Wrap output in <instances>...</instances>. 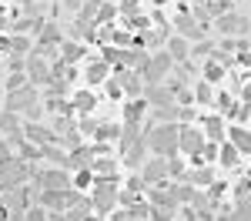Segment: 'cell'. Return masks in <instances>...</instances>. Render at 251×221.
<instances>
[{
    "instance_id": "34",
    "label": "cell",
    "mask_w": 251,
    "mask_h": 221,
    "mask_svg": "<svg viewBox=\"0 0 251 221\" xmlns=\"http://www.w3.org/2000/svg\"><path fill=\"white\" fill-rule=\"evenodd\" d=\"M171 211H174V208H157V204H154V208H151V218H154V221H171Z\"/></svg>"
},
{
    "instance_id": "28",
    "label": "cell",
    "mask_w": 251,
    "mask_h": 221,
    "mask_svg": "<svg viewBox=\"0 0 251 221\" xmlns=\"http://www.w3.org/2000/svg\"><path fill=\"white\" fill-rule=\"evenodd\" d=\"M97 138L117 141V138H121V127H114V124H100V127H97Z\"/></svg>"
},
{
    "instance_id": "30",
    "label": "cell",
    "mask_w": 251,
    "mask_h": 221,
    "mask_svg": "<svg viewBox=\"0 0 251 221\" xmlns=\"http://www.w3.org/2000/svg\"><path fill=\"white\" fill-rule=\"evenodd\" d=\"M20 87H27V77H24V74H10V77H7V94H10V91H20Z\"/></svg>"
},
{
    "instance_id": "40",
    "label": "cell",
    "mask_w": 251,
    "mask_h": 221,
    "mask_svg": "<svg viewBox=\"0 0 251 221\" xmlns=\"http://www.w3.org/2000/svg\"><path fill=\"white\" fill-rule=\"evenodd\" d=\"M111 40H114L117 47H124V44H127V40H131V37H127L124 30H111Z\"/></svg>"
},
{
    "instance_id": "22",
    "label": "cell",
    "mask_w": 251,
    "mask_h": 221,
    "mask_svg": "<svg viewBox=\"0 0 251 221\" xmlns=\"http://www.w3.org/2000/svg\"><path fill=\"white\" fill-rule=\"evenodd\" d=\"M168 54H171V60H184V57H188V40L171 37V44H168Z\"/></svg>"
},
{
    "instance_id": "6",
    "label": "cell",
    "mask_w": 251,
    "mask_h": 221,
    "mask_svg": "<svg viewBox=\"0 0 251 221\" xmlns=\"http://www.w3.org/2000/svg\"><path fill=\"white\" fill-rule=\"evenodd\" d=\"M0 134L10 141V144H24V141H27L24 127H20V118L14 111H0Z\"/></svg>"
},
{
    "instance_id": "43",
    "label": "cell",
    "mask_w": 251,
    "mask_h": 221,
    "mask_svg": "<svg viewBox=\"0 0 251 221\" xmlns=\"http://www.w3.org/2000/svg\"><path fill=\"white\" fill-rule=\"evenodd\" d=\"M107 94L117 98V94H124V91H121V84H117V80H111V84H107Z\"/></svg>"
},
{
    "instance_id": "21",
    "label": "cell",
    "mask_w": 251,
    "mask_h": 221,
    "mask_svg": "<svg viewBox=\"0 0 251 221\" xmlns=\"http://www.w3.org/2000/svg\"><path fill=\"white\" fill-rule=\"evenodd\" d=\"M104 77H107V60H94V64L87 67V80H91V84H100Z\"/></svg>"
},
{
    "instance_id": "48",
    "label": "cell",
    "mask_w": 251,
    "mask_h": 221,
    "mask_svg": "<svg viewBox=\"0 0 251 221\" xmlns=\"http://www.w3.org/2000/svg\"><path fill=\"white\" fill-rule=\"evenodd\" d=\"M84 221H97V218H84Z\"/></svg>"
},
{
    "instance_id": "4",
    "label": "cell",
    "mask_w": 251,
    "mask_h": 221,
    "mask_svg": "<svg viewBox=\"0 0 251 221\" xmlns=\"http://www.w3.org/2000/svg\"><path fill=\"white\" fill-rule=\"evenodd\" d=\"M37 104H40L37 100V87L27 84V87L7 94V107H3V111H14V114H17V111H30V107H37Z\"/></svg>"
},
{
    "instance_id": "9",
    "label": "cell",
    "mask_w": 251,
    "mask_h": 221,
    "mask_svg": "<svg viewBox=\"0 0 251 221\" xmlns=\"http://www.w3.org/2000/svg\"><path fill=\"white\" fill-rule=\"evenodd\" d=\"M181 151H188V154H201L204 151V134L198 127H191V124L181 127Z\"/></svg>"
},
{
    "instance_id": "2",
    "label": "cell",
    "mask_w": 251,
    "mask_h": 221,
    "mask_svg": "<svg viewBox=\"0 0 251 221\" xmlns=\"http://www.w3.org/2000/svg\"><path fill=\"white\" fill-rule=\"evenodd\" d=\"M40 168H34V164H24V161H7V164H0V195L3 191H14V188H20L27 178H34Z\"/></svg>"
},
{
    "instance_id": "11",
    "label": "cell",
    "mask_w": 251,
    "mask_h": 221,
    "mask_svg": "<svg viewBox=\"0 0 251 221\" xmlns=\"http://www.w3.org/2000/svg\"><path fill=\"white\" fill-rule=\"evenodd\" d=\"M117 84H121V91L124 94H134V98H141L144 94V77L141 74H134V71H117Z\"/></svg>"
},
{
    "instance_id": "45",
    "label": "cell",
    "mask_w": 251,
    "mask_h": 221,
    "mask_svg": "<svg viewBox=\"0 0 251 221\" xmlns=\"http://www.w3.org/2000/svg\"><path fill=\"white\" fill-rule=\"evenodd\" d=\"M241 98L251 104V80H245V87H241Z\"/></svg>"
},
{
    "instance_id": "26",
    "label": "cell",
    "mask_w": 251,
    "mask_h": 221,
    "mask_svg": "<svg viewBox=\"0 0 251 221\" xmlns=\"http://www.w3.org/2000/svg\"><path fill=\"white\" fill-rule=\"evenodd\" d=\"M74 107L77 111H94V94L91 91H80L77 98H74Z\"/></svg>"
},
{
    "instance_id": "1",
    "label": "cell",
    "mask_w": 251,
    "mask_h": 221,
    "mask_svg": "<svg viewBox=\"0 0 251 221\" xmlns=\"http://www.w3.org/2000/svg\"><path fill=\"white\" fill-rule=\"evenodd\" d=\"M148 144L161 158H174V151L181 147V127L177 124H157L151 131V138H148Z\"/></svg>"
},
{
    "instance_id": "36",
    "label": "cell",
    "mask_w": 251,
    "mask_h": 221,
    "mask_svg": "<svg viewBox=\"0 0 251 221\" xmlns=\"http://www.w3.org/2000/svg\"><path fill=\"white\" fill-rule=\"evenodd\" d=\"M168 174L181 178V174H184V164H181V161H174V158H168Z\"/></svg>"
},
{
    "instance_id": "46",
    "label": "cell",
    "mask_w": 251,
    "mask_h": 221,
    "mask_svg": "<svg viewBox=\"0 0 251 221\" xmlns=\"http://www.w3.org/2000/svg\"><path fill=\"white\" fill-rule=\"evenodd\" d=\"M0 50H10V37L7 34H0Z\"/></svg>"
},
{
    "instance_id": "32",
    "label": "cell",
    "mask_w": 251,
    "mask_h": 221,
    "mask_svg": "<svg viewBox=\"0 0 251 221\" xmlns=\"http://www.w3.org/2000/svg\"><path fill=\"white\" fill-rule=\"evenodd\" d=\"M10 50H17V54H27V50H30V40H27V37H10Z\"/></svg>"
},
{
    "instance_id": "12",
    "label": "cell",
    "mask_w": 251,
    "mask_h": 221,
    "mask_svg": "<svg viewBox=\"0 0 251 221\" xmlns=\"http://www.w3.org/2000/svg\"><path fill=\"white\" fill-rule=\"evenodd\" d=\"M27 77L34 80V84H50V77H54V74H50V67L44 64V57L30 54V57H27Z\"/></svg>"
},
{
    "instance_id": "20",
    "label": "cell",
    "mask_w": 251,
    "mask_h": 221,
    "mask_svg": "<svg viewBox=\"0 0 251 221\" xmlns=\"http://www.w3.org/2000/svg\"><path fill=\"white\" fill-rule=\"evenodd\" d=\"M204 131H208L211 141H221L225 144V124H221V118H208L204 121Z\"/></svg>"
},
{
    "instance_id": "35",
    "label": "cell",
    "mask_w": 251,
    "mask_h": 221,
    "mask_svg": "<svg viewBox=\"0 0 251 221\" xmlns=\"http://www.w3.org/2000/svg\"><path fill=\"white\" fill-rule=\"evenodd\" d=\"M114 17V3H100V10H97V20L104 24V20H111Z\"/></svg>"
},
{
    "instance_id": "10",
    "label": "cell",
    "mask_w": 251,
    "mask_h": 221,
    "mask_svg": "<svg viewBox=\"0 0 251 221\" xmlns=\"http://www.w3.org/2000/svg\"><path fill=\"white\" fill-rule=\"evenodd\" d=\"M144 100L154 104V107H164V104H174V91L168 84H148L144 87Z\"/></svg>"
},
{
    "instance_id": "8",
    "label": "cell",
    "mask_w": 251,
    "mask_h": 221,
    "mask_svg": "<svg viewBox=\"0 0 251 221\" xmlns=\"http://www.w3.org/2000/svg\"><path fill=\"white\" fill-rule=\"evenodd\" d=\"M24 134H27V141H30V144H37V147H47V144L60 141V138H57V131H50V127H40L37 121H30V124L24 127Z\"/></svg>"
},
{
    "instance_id": "27",
    "label": "cell",
    "mask_w": 251,
    "mask_h": 221,
    "mask_svg": "<svg viewBox=\"0 0 251 221\" xmlns=\"http://www.w3.org/2000/svg\"><path fill=\"white\" fill-rule=\"evenodd\" d=\"M141 114H144V100L137 98V100H131V104H127V121H131V124H137V121H141Z\"/></svg>"
},
{
    "instance_id": "19",
    "label": "cell",
    "mask_w": 251,
    "mask_h": 221,
    "mask_svg": "<svg viewBox=\"0 0 251 221\" xmlns=\"http://www.w3.org/2000/svg\"><path fill=\"white\" fill-rule=\"evenodd\" d=\"M218 161H221L225 168H234V164H238V147H234L231 141H228V144H221V151H218Z\"/></svg>"
},
{
    "instance_id": "29",
    "label": "cell",
    "mask_w": 251,
    "mask_h": 221,
    "mask_svg": "<svg viewBox=\"0 0 251 221\" xmlns=\"http://www.w3.org/2000/svg\"><path fill=\"white\" fill-rule=\"evenodd\" d=\"M44 218H47V208H44V204L27 208V211H24V221H44Z\"/></svg>"
},
{
    "instance_id": "15",
    "label": "cell",
    "mask_w": 251,
    "mask_h": 221,
    "mask_svg": "<svg viewBox=\"0 0 251 221\" xmlns=\"http://www.w3.org/2000/svg\"><path fill=\"white\" fill-rule=\"evenodd\" d=\"M151 204H157V208H174L177 204V188H168V184L154 188L151 191Z\"/></svg>"
},
{
    "instance_id": "18",
    "label": "cell",
    "mask_w": 251,
    "mask_h": 221,
    "mask_svg": "<svg viewBox=\"0 0 251 221\" xmlns=\"http://www.w3.org/2000/svg\"><path fill=\"white\" fill-rule=\"evenodd\" d=\"M124 161H127V164H141V161H144V138L124 147Z\"/></svg>"
},
{
    "instance_id": "37",
    "label": "cell",
    "mask_w": 251,
    "mask_h": 221,
    "mask_svg": "<svg viewBox=\"0 0 251 221\" xmlns=\"http://www.w3.org/2000/svg\"><path fill=\"white\" fill-rule=\"evenodd\" d=\"M7 67H10V71H20V67L27 71V60H24V57H17V54H10V60H7Z\"/></svg>"
},
{
    "instance_id": "49",
    "label": "cell",
    "mask_w": 251,
    "mask_h": 221,
    "mask_svg": "<svg viewBox=\"0 0 251 221\" xmlns=\"http://www.w3.org/2000/svg\"><path fill=\"white\" fill-rule=\"evenodd\" d=\"M20 3H27V0H20Z\"/></svg>"
},
{
    "instance_id": "14",
    "label": "cell",
    "mask_w": 251,
    "mask_h": 221,
    "mask_svg": "<svg viewBox=\"0 0 251 221\" xmlns=\"http://www.w3.org/2000/svg\"><path fill=\"white\" fill-rule=\"evenodd\" d=\"M174 27H177V30H181L188 40H201V37H204V30L198 27V20H194L191 14H181V17L174 20Z\"/></svg>"
},
{
    "instance_id": "42",
    "label": "cell",
    "mask_w": 251,
    "mask_h": 221,
    "mask_svg": "<svg viewBox=\"0 0 251 221\" xmlns=\"http://www.w3.org/2000/svg\"><path fill=\"white\" fill-rule=\"evenodd\" d=\"M198 100H211V87L208 84H198Z\"/></svg>"
},
{
    "instance_id": "24",
    "label": "cell",
    "mask_w": 251,
    "mask_h": 221,
    "mask_svg": "<svg viewBox=\"0 0 251 221\" xmlns=\"http://www.w3.org/2000/svg\"><path fill=\"white\" fill-rule=\"evenodd\" d=\"M80 54H84V50H80V44H71V40H67V44H60V60H64V64H74Z\"/></svg>"
},
{
    "instance_id": "13",
    "label": "cell",
    "mask_w": 251,
    "mask_h": 221,
    "mask_svg": "<svg viewBox=\"0 0 251 221\" xmlns=\"http://www.w3.org/2000/svg\"><path fill=\"white\" fill-rule=\"evenodd\" d=\"M144 184H161V181L168 178V158H154L144 164Z\"/></svg>"
},
{
    "instance_id": "5",
    "label": "cell",
    "mask_w": 251,
    "mask_h": 221,
    "mask_svg": "<svg viewBox=\"0 0 251 221\" xmlns=\"http://www.w3.org/2000/svg\"><path fill=\"white\" fill-rule=\"evenodd\" d=\"M168 71H171V54H157V57H151L144 64L141 77H144V84H161L168 77Z\"/></svg>"
},
{
    "instance_id": "17",
    "label": "cell",
    "mask_w": 251,
    "mask_h": 221,
    "mask_svg": "<svg viewBox=\"0 0 251 221\" xmlns=\"http://www.w3.org/2000/svg\"><path fill=\"white\" fill-rule=\"evenodd\" d=\"M231 144L238 147V151H251V131H245V127H231Z\"/></svg>"
},
{
    "instance_id": "33",
    "label": "cell",
    "mask_w": 251,
    "mask_h": 221,
    "mask_svg": "<svg viewBox=\"0 0 251 221\" xmlns=\"http://www.w3.org/2000/svg\"><path fill=\"white\" fill-rule=\"evenodd\" d=\"M204 74H208V80H221V77H225V67L214 60V64H208V71H204Z\"/></svg>"
},
{
    "instance_id": "31",
    "label": "cell",
    "mask_w": 251,
    "mask_h": 221,
    "mask_svg": "<svg viewBox=\"0 0 251 221\" xmlns=\"http://www.w3.org/2000/svg\"><path fill=\"white\" fill-rule=\"evenodd\" d=\"M194 195H198V191H194L191 184H177V201H188V204H191Z\"/></svg>"
},
{
    "instance_id": "47",
    "label": "cell",
    "mask_w": 251,
    "mask_h": 221,
    "mask_svg": "<svg viewBox=\"0 0 251 221\" xmlns=\"http://www.w3.org/2000/svg\"><path fill=\"white\" fill-rule=\"evenodd\" d=\"M80 3H84V0H64V7H71V10H74V7H80Z\"/></svg>"
},
{
    "instance_id": "16",
    "label": "cell",
    "mask_w": 251,
    "mask_h": 221,
    "mask_svg": "<svg viewBox=\"0 0 251 221\" xmlns=\"http://www.w3.org/2000/svg\"><path fill=\"white\" fill-rule=\"evenodd\" d=\"M91 164H94V151H91V147H74V151L67 154V168H80V171H84V168H91Z\"/></svg>"
},
{
    "instance_id": "25",
    "label": "cell",
    "mask_w": 251,
    "mask_h": 221,
    "mask_svg": "<svg viewBox=\"0 0 251 221\" xmlns=\"http://www.w3.org/2000/svg\"><path fill=\"white\" fill-rule=\"evenodd\" d=\"M188 178H191L194 184H201V188H208V184H214V171L211 168H201V171H191Z\"/></svg>"
},
{
    "instance_id": "39",
    "label": "cell",
    "mask_w": 251,
    "mask_h": 221,
    "mask_svg": "<svg viewBox=\"0 0 251 221\" xmlns=\"http://www.w3.org/2000/svg\"><path fill=\"white\" fill-rule=\"evenodd\" d=\"M121 14H127V17H137V0H124Z\"/></svg>"
},
{
    "instance_id": "7",
    "label": "cell",
    "mask_w": 251,
    "mask_h": 221,
    "mask_svg": "<svg viewBox=\"0 0 251 221\" xmlns=\"http://www.w3.org/2000/svg\"><path fill=\"white\" fill-rule=\"evenodd\" d=\"M34 184H37V191H57V188H67V168H57V171H37V174H34Z\"/></svg>"
},
{
    "instance_id": "3",
    "label": "cell",
    "mask_w": 251,
    "mask_h": 221,
    "mask_svg": "<svg viewBox=\"0 0 251 221\" xmlns=\"http://www.w3.org/2000/svg\"><path fill=\"white\" fill-rule=\"evenodd\" d=\"M117 204V178H97L94 181V208L111 211Z\"/></svg>"
},
{
    "instance_id": "44",
    "label": "cell",
    "mask_w": 251,
    "mask_h": 221,
    "mask_svg": "<svg viewBox=\"0 0 251 221\" xmlns=\"http://www.w3.org/2000/svg\"><path fill=\"white\" fill-rule=\"evenodd\" d=\"M198 54H211V44H198V47H194V57H198Z\"/></svg>"
},
{
    "instance_id": "41",
    "label": "cell",
    "mask_w": 251,
    "mask_h": 221,
    "mask_svg": "<svg viewBox=\"0 0 251 221\" xmlns=\"http://www.w3.org/2000/svg\"><path fill=\"white\" fill-rule=\"evenodd\" d=\"M231 221H251V208H238L231 215Z\"/></svg>"
},
{
    "instance_id": "23",
    "label": "cell",
    "mask_w": 251,
    "mask_h": 221,
    "mask_svg": "<svg viewBox=\"0 0 251 221\" xmlns=\"http://www.w3.org/2000/svg\"><path fill=\"white\" fill-rule=\"evenodd\" d=\"M91 171H97L100 178H117V174H114L117 168H114V161H111V158H100V161H94V164H91Z\"/></svg>"
},
{
    "instance_id": "38",
    "label": "cell",
    "mask_w": 251,
    "mask_h": 221,
    "mask_svg": "<svg viewBox=\"0 0 251 221\" xmlns=\"http://www.w3.org/2000/svg\"><path fill=\"white\" fill-rule=\"evenodd\" d=\"M87 184H94V178H91V168H84L77 174V188H87Z\"/></svg>"
}]
</instances>
